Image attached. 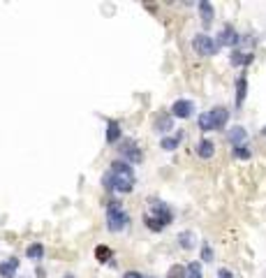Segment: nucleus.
<instances>
[{
	"mask_svg": "<svg viewBox=\"0 0 266 278\" xmlns=\"http://www.w3.org/2000/svg\"><path fill=\"white\" fill-rule=\"evenodd\" d=\"M65 278H77V276H74V273H67V276Z\"/></svg>",
	"mask_w": 266,
	"mask_h": 278,
	"instance_id": "nucleus-28",
	"label": "nucleus"
},
{
	"mask_svg": "<svg viewBox=\"0 0 266 278\" xmlns=\"http://www.w3.org/2000/svg\"><path fill=\"white\" fill-rule=\"evenodd\" d=\"M118 151H121V156L125 158V163H130V165H139L141 160H144V153H141V149H139L137 144H134L132 139L123 142Z\"/></svg>",
	"mask_w": 266,
	"mask_h": 278,
	"instance_id": "nucleus-6",
	"label": "nucleus"
},
{
	"mask_svg": "<svg viewBox=\"0 0 266 278\" xmlns=\"http://www.w3.org/2000/svg\"><path fill=\"white\" fill-rule=\"evenodd\" d=\"M121 137H123L121 123L114 121V118H109V121H107V137H104V142H107L109 146H114L116 142H121Z\"/></svg>",
	"mask_w": 266,
	"mask_h": 278,
	"instance_id": "nucleus-9",
	"label": "nucleus"
},
{
	"mask_svg": "<svg viewBox=\"0 0 266 278\" xmlns=\"http://www.w3.org/2000/svg\"><path fill=\"white\" fill-rule=\"evenodd\" d=\"M26 257H28V260H33V262L42 260V257H44V246H42L40 241L31 243V246L26 248Z\"/></svg>",
	"mask_w": 266,
	"mask_h": 278,
	"instance_id": "nucleus-19",
	"label": "nucleus"
},
{
	"mask_svg": "<svg viewBox=\"0 0 266 278\" xmlns=\"http://www.w3.org/2000/svg\"><path fill=\"white\" fill-rule=\"evenodd\" d=\"M229 63L231 65H250L252 63V54H243V51H238V49H234L231 51V56H229Z\"/></svg>",
	"mask_w": 266,
	"mask_h": 278,
	"instance_id": "nucleus-18",
	"label": "nucleus"
},
{
	"mask_svg": "<svg viewBox=\"0 0 266 278\" xmlns=\"http://www.w3.org/2000/svg\"><path fill=\"white\" fill-rule=\"evenodd\" d=\"M102 183L107 190H114V193L127 195L134 190V170L132 165L125 163V160H114L109 165V172L102 176Z\"/></svg>",
	"mask_w": 266,
	"mask_h": 278,
	"instance_id": "nucleus-1",
	"label": "nucleus"
},
{
	"mask_svg": "<svg viewBox=\"0 0 266 278\" xmlns=\"http://www.w3.org/2000/svg\"><path fill=\"white\" fill-rule=\"evenodd\" d=\"M155 130L160 134H167L169 130H174V116L171 114H162V116H157V121H155Z\"/></svg>",
	"mask_w": 266,
	"mask_h": 278,
	"instance_id": "nucleus-15",
	"label": "nucleus"
},
{
	"mask_svg": "<svg viewBox=\"0 0 266 278\" xmlns=\"http://www.w3.org/2000/svg\"><path fill=\"white\" fill-rule=\"evenodd\" d=\"M185 273H188V278H204V271H201L199 262H190V264L185 266Z\"/></svg>",
	"mask_w": 266,
	"mask_h": 278,
	"instance_id": "nucleus-21",
	"label": "nucleus"
},
{
	"mask_svg": "<svg viewBox=\"0 0 266 278\" xmlns=\"http://www.w3.org/2000/svg\"><path fill=\"white\" fill-rule=\"evenodd\" d=\"M264 134H266V127H264Z\"/></svg>",
	"mask_w": 266,
	"mask_h": 278,
	"instance_id": "nucleus-29",
	"label": "nucleus"
},
{
	"mask_svg": "<svg viewBox=\"0 0 266 278\" xmlns=\"http://www.w3.org/2000/svg\"><path fill=\"white\" fill-rule=\"evenodd\" d=\"M178 246L183 248V250H192L194 246H197V236H194V232L185 230L178 234Z\"/></svg>",
	"mask_w": 266,
	"mask_h": 278,
	"instance_id": "nucleus-16",
	"label": "nucleus"
},
{
	"mask_svg": "<svg viewBox=\"0 0 266 278\" xmlns=\"http://www.w3.org/2000/svg\"><path fill=\"white\" fill-rule=\"evenodd\" d=\"M167 278H188V273H185V266L183 264H174L167 271Z\"/></svg>",
	"mask_w": 266,
	"mask_h": 278,
	"instance_id": "nucleus-23",
	"label": "nucleus"
},
{
	"mask_svg": "<svg viewBox=\"0 0 266 278\" xmlns=\"http://www.w3.org/2000/svg\"><path fill=\"white\" fill-rule=\"evenodd\" d=\"M151 204V213L148 216L151 218H155L157 223L162 225V227H167V225H171V220H174V213H171V209L164 202H160V200H151L148 202Z\"/></svg>",
	"mask_w": 266,
	"mask_h": 278,
	"instance_id": "nucleus-5",
	"label": "nucleus"
},
{
	"mask_svg": "<svg viewBox=\"0 0 266 278\" xmlns=\"http://www.w3.org/2000/svg\"><path fill=\"white\" fill-rule=\"evenodd\" d=\"M194 111V102L192 100H176L171 104V116L174 118H190Z\"/></svg>",
	"mask_w": 266,
	"mask_h": 278,
	"instance_id": "nucleus-8",
	"label": "nucleus"
},
{
	"mask_svg": "<svg viewBox=\"0 0 266 278\" xmlns=\"http://www.w3.org/2000/svg\"><path fill=\"white\" fill-rule=\"evenodd\" d=\"M227 139H229L231 146H241V144H245L248 132H245V127L234 125V127H229V130H227Z\"/></svg>",
	"mask_w": 266,
	"mask_h": 278,
	"instance_id": "nucleus-11",
	"label": "nucleus"
},
{
	"mask_svg": "<svg viewBox=\"0 0 266 278\" xmlns=\"http://www.w3.org/2000/svg\"><path fill=\"white\" fill-rule=\"evenodd\" d=\"M199 14H201V26H204V28H211L215 12H213V5L208 0H201L199 3Z\"/></svg>",
	"mask_w": 266,
	"mask_h": 278,
	"instance_id": "nucleus-12",
	"label": "nucleus"
},
{
	"mask_svg": "<svg viewBox=\"0 0 266 278\" xmlns=\"http://www.w3.org/2000/svg\"><path fill=\"white\" fill-rule=\"evenodd\" d=\"M127 225H130V216L123 211L121 202H109V206H107V227H109V232H123Z\"/></svg>",
	"mask_w": 266,
	"mask_h": 278,
	"instance_id": "nucleus-3",
	"label": "nucleus"
},
{
	"mask_svg": "<svg viewBox=\"0 0 266 278\" xmlns=\"http://www.w3.org/2000/svg\"><path fill=\"white\" fill-rule=\"evenodd\" d=\"M123 278H146L144 273H139V271H125L123 273Z\"/></svg>",
	"mask_w": 266,
	"mask_h": 278,
	"instance_id": "nucleus-26",
	"label": "nucleus"
},
{
	"mask_svg": "<svg viewBox=\"0 0 266 278\" xmlns=\"http://www.w3.org/2000/svg\"><path fill=\"white\" fill-rule=\"evenodd\" d=\"M17 269H19L17 257H10V260L0 262V276H3V278H14V276H17Z\"/></svg>",
	"mask_w": 266,
	"mask_h": 278,
	"instance_id": "nucleus-14",
	"label": "nucleus"
},
{
	"mask_svg": "<svg viewBox=\"0 0 266 278\" xmlns=\"http://www.w3.org/2000/svg\"><path fill=\"white\" fill-rule=\"evenodd\" d=\"M197 156H199L201 160H211V158L215 156V144L206 137L199 139V142H197Z\"/></svg>",
	"mask_w": 266,
	"mask_h": 278,
	"instance_id": "nucleus-10",
	"label": "nucleus"
},
{
	"mask_svg": "<svg viewBox=\"0 0 266 278\" xmlns=\"http://www.w3.org/2000/svg\"><path fill=\"white\" fill-rule=\"evenodd\" d=\"M231 153H234V158H238V160H248V158L252 156V151H250V149H248L245 144L234 146V151H231Z\"/></svg>",
	"mask_w": 266,
	"mask_h": 278,
	"instance_id": "nucleus-22",
	"label": "nucleus"
},
{
	"mask_svg": "<svg viewBox=\"0 0 266 278\" xmlns=\"http://www.w3.org/2000/svg\"><path fill=\"white\" fill-rule=\"evenodd\" d=\"M95 260L100 264H114V250L109 246L100 243V246H95Z\"/></svg>",
	"mask_w": 266,
	"mask_h": 278,
	"instance_id": "nucleus-13",
	"label": "nucleus"
},
{
	"mask_svg": "<svg viewBox=\"0 0 266 278\" xmlns=\"http://www.w3.org/2000/svg\"><path fill=\"white\" fill-rule=\"evenodd\" d=\"M181 139H183V132H176V134H171V137H164L162 142H160V146H162L164 151H176L178 144H181Z\"/></svg>",
	"mask_w": 266,
	"mask_h": 278,
	"instance_id": "nucleus-20",
	"label": "nucleus"
},
{
	"mask_svg": "<svg viewBox=\"0 0 266 278\" xmlns=\"http://www.w3.org/2000/svg\"><path fill=\"white\" fill-rule=\"evenodd\" d=\"M192 49L197 51V56H215L218 54V42L213 40L211 35H206V33H199V35H194L192 37Z\"/></svg>",
	"mask_w": 266,
	"mask_h": 278,
	"instance_id": "nucleus-4",
	"label": "nucleus"
},
{
	"mask_svg": "<svg viewBox=\"0 0 266 278\" xmlns=\"http://www.w3.org/2000/svg\"><path fill=\"white\" fill-rule=\"evenodd\" d=\"M229 121V109L227 107H213L211 111H204L199 114L197 123H199L201 132H213V130H222Z\"/></svg>",
	"mask_w": 266,
	"mask_h": 278,
	"instance_id": "nucleus-2",
	"label": "nucleus"
},
{
	"mask_svg": "<svg viewBox=\"0 0 266 278\" xmlns=\"http://www.w3.org/2000/svg\"><path fill=\"white\" fill-rule=\"evenodd\" d=\"M144 223H146V227H148V230H153V232H162V230H164L162 225L157 223L155 218H151V216H146V218H144Z\"/></svg>",
	"mask_w": 266,
	"mask_h": 278,
	"instance_id": "nucleus-24",
	"label": "nucleus"
},
{
	"mask_svg": "<svg viewBox=\"0 0 266 278\" xmlns=\"http://www.w3.org/2000/svg\"><path fill=\"white\" fill-rule=\"evenodd\" d=\"M218 278H234V273H231L229 269H220V271H218Z\"/></svg>",
	"mask_w": 266,
	"mask_h": 278,
	"instance_id": "nucleus-27",
	"label": "nucleus"
},
{
	"mask_svg": "<svg viewBox=\"0 0 266 278\" xmlns=\"http://www.w3.org/2000/svg\"><path fill=\"white\" fill-rule=\"evenodd\" d=\"M201 260H204V262H213V248L208 246V243H204V246H201Z\"/></svg>",
	"mask_w": 266,
	"mask_h": 278,
	"instance_id": "nucleus-25",
	"label": "nucleus"
},
{
	"mask_svg": "<svg viewBox=\"0 0 266 278\" xmlns=\"http://www.w3.org/2000/svg\"><path fill=\"white\" fill-rule=\"evenodd\" d=\"M218 47H238L241 44V35L234 31V26H222V31L218 33Z\"/></svg>",
	"mask_w": 266,
	"mask_h": 278,
	"instance_id": "nucleus-7",
	"label": "nucleus"
},
{
	"mask_svg": "<svg viewBox=\"0 0 266 278\" xmlns=\"http://www.w3.org/2000/svg\"><path fill=\"white\" fill-rule=\"evenodd\" d=\"M248 95V79L245 77H238L236 79V107H241L243 100Z\"/></svg>",
	"mask_w": 266,
	"mask_h": 278,
	"instance_id": "nucleus-17",
	"label": "nucleus"
}]
</instances>
